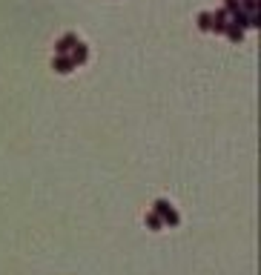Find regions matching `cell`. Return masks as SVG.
I'll return each mask as SVG.
<instances>
[{
	"mask_svg": "<svg viewBox=\"0 0 261 275\" xmlns=\"http://www.w3.org/2000/svg\"><path fill=\"white\" fill-rule=\"evenodd\" d=\"M152 206H155V215L164 221V227H178V224H181V215L175 212V206H172L167 198H158Z\"/></svg>",
	"mask_w": 261,
	"mask_h": 275,
	"instance_id": "1",
	"label": "cell"
},
{
	"mask_svg": "<svg viewBox=\"0 0 261 275\" xmlns=\"http://www.w3.org/2000/svg\"><path fill=\"white\" fill-rule=\"evenodd\" d=\"M213 11H201V14H198V29H201V32H213Z\"/></svg>",
	"mask_w": 261,
	"mask_h": 275,
	"instance_id": "5",
	"label": "cell"
},
{
	"mask_svg": "<svg viewBox=\"0 0 261 275\" xmlns=\"http://www.w3.org/2000/svg\"><path fill=\"white\" fill-rule=\"evenodd\" d=\"M69 60H72V66L78 69V66H83V63H86V60H89V49H86V46L83 43H78L75 46V49H72V52H69Z\"/></svg>",
	"mask_w": 261,
	"mask_h": 275,
	"instance_id": "3",
	"label": "cell"
},
{
	"mask_svg": "<svg viewBox=\"0 0 261 275\" xmlns=\"http://www.w3.org/2000/svg\"><path fill=\"white\" fill-rule=\"evenodd\" d=\"M224 34H227L233 43H241V40H244V29H239V26H230V23H227V29H224Z\"/></svg>",
	"mask_w": 261,
	"mask_h": 275,
	"instance_id": "6",
	"label": "cell"
},
{
	"mask_svg": "<svg viewBox=\"0 0 261 275\" xmlns=\"http://www.w3.org/2000/svg\"><path fill=\"white\" fill-rule=\"evenodd\" d=\"M147 227L158 232V229H164V221H161V218L155 215V212H149V215H147Z\"/></svg>",
	"mask_w": 261,
	"mask_h": 275,
	"instance_id": "7",
	"label": "cell"
},
{
	"mask_svg": "<svg viewBox=\"0 0 261 275\" xmlns=\"http://www.w3.org/2000/svg\"><path fill=\"white\" fill-rule=\"evenodd\" d=\"M52 69H55L57 75H69V72H72L75 66H72V60H69L66 55H57L55 60H52Z\"/></svg>",
	"mask_w": 261,
	"mask_h": 275,
	"instance_id": "4",
	"label": "cell"
},
{
	"mask_svg": "<svg viewBox=\"0 0 261 275\" xmlns=\"http://www.w3.org/2000/svg\"><path fill=\"white\" fill-rule=\"evenodd\" d=\"M80 40H78V34H63V37H60V40H57L55 43V52L57 55H69V52H72V49H75V46H78Z\"/></svg>",
	"mask_w": 261,
	"mask_h": 275,
	"instance_id": "2",
	"label": "cell"
}]
</instances>
